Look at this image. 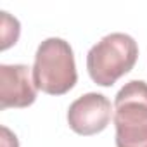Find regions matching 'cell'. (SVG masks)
Returning a JSON list of instances; mask_svg holds the SVG:
<instances>
[{
  "label": "cell",
  "mask_w": 147,
  "mask_h": 147,
  "mask_svg": "<svg viewBox=\"0 0 147 147\" xmlns=\"http://www.w3.org/2000/svg\"><path fill=\"white\" fill-rule=\"evenodd\" d=\"M0 131H2V147H19L18 137L7 126H0Z\"/></svg>",
  "instance_id": "cell-7"
},
{
  "label": "cell",
  "mask_w": 147,
  "mask_h": 147,
  "mask_svg": "<svg viewBox=\"0 0 147 147\" xmlns=\"http://www.w3.org/2000/svg\"><path fill=\"white\" fill-rule=\"evenodd\" d=\"M138 59V45L126 33H111L100 38L87 54V69L94 83L113 87L130 73Z\"/></svg>",
  "instance_id": "cell-2"
},
{
  "label": "cell",
  "mask_w": 147,
  "mask_h": 147,
  "mask_svg": "<svg viewBox=\"0 0 147 147\" xmlns=\"http://www.w3.org/2000/svg\"><path fill=\"white\" fill-rule=\"evenodd\" d=\"M33 69L26 64H0V109L28 107L36 100Z\"/></svg>",
  "instance_id": "cell-5"
},
{
  "label": "cell",
  "mask_w": 147,
  "mask_h": 147,
  "mask_svg": "<svg viewBox=\"0 0 147 147\" xmlns=\"http://www.w3.org/2000/svg\"><path fill=\"white\" fill-rule=\"evenodd\" d=\"M111 102L106 95L88 92L78 97L67 109V125L78 135H95L106 130L111 121Z\"/></svg>",
  "instance_id": "cell-4"
},
{
  "label": "cell",
  "mask_w": 147,
  "mask_h": 147,
  "mask_svg": "<svg viewBox=\"0 0 147 147\" xmlns=\"http://www.w3.org/2000/svg\"><path fill=\"white\" fill-rule=\"evenodd\" d=\"M116 147H147V83L128 82L114 99Z\"/></svg>",
  "instance_id": "cell-3"
},
{
  "label": "cell",
  "mask_w": 147,
  "mask_h": 147,
  "mask_svg": "<svg viewBox=\"0 0 147 147\" xmlns=\"http://www.w3.org/2000/svg\"><path fill=\"white\" fill-rule=\"evenodd\" d=\"M31 69L36 88L49 95H64L78 82L73 49L57 36L47 38L38 45Z\"/></svg>",
  "instance_id": "cell-1"
},
{
  "label": "cell",
  "mask_w": 147,
  "mask_h": 147,
  "mask_svg": "<svg viewBox=\"0 0 147 147\" xmlns=\"http://www.w3.org/2000/svg\"><path fill=\"white\" fill-rule=\"evenodd\" d=\"M0 30H2V45H0V49L5 50L18 42L19 33H21V26H19V21L16 18H12L5 11H2L0 12Z\"/></svg>",
  "instance_id": "cell-6"
}]
</instances>
